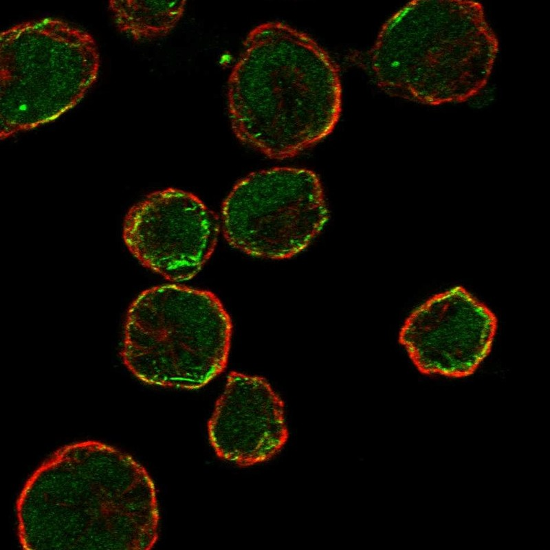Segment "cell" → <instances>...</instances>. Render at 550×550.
<instances>
[{
  "label": "cell",
  "instance_id": "cell-4",
  "mask_svg": "<svg viewBox=\"0 0 550 550\" xmlns=\"http://www.w3.org/2000/svg\"><path fill=\"white\" fill-rule=\"evenodd\" d=\"M329 219L316 173L275 167L238 182L223 203L220 222L232 247L252 256L280 260L305 250Z\"/></svg>",
  "mask_w": 550,
  "mask_h": 550
},
{
  "label": "cell",
  "instance_id": "cell-6",
  "mask_svg": "<svg viewBox=\"0 0 550 550\" xmlns=\"http://www.w3.org/2000/svg\"><path fill=\"white\" fill-rule=\"evenodd\" d=\"M217 456L239 467L267 461L287 443L285 404L263 377L232 371L207 424Z\"/></svg>",
  "mask_w": 550,
  "mask_h": 550
},
{
  "label": "cell",
  "instance_id": "cell-3",
  "mask_svg": "<svg viewBox=\"0 0 550 550\" xmlns=\"http://www.w3.org/2000/svg\"><path fill=\"white\" fill-rule=\"evenodd\" d=\"M232 330L229 314L212 292L159 285L129 307L121 357L146 384L198 389L225 369Z\"/></svg>",
  "mask_w": 550,
  "mask_h": 550
},
{
  "label": "cell",
  "instance_id": "cell-1",
  "mask_svg": "<svg viewBox=\"0 0 550 550\" xmlns=\"http://www.w3.org/2000/svg\"><path fill=\"white\" fill-rule=\"evenodd\" d=\"M232 130L275 160L293 157L329 135L342 111L338 65L309 35L280 21L246 36L227 85Z\"/></svg>",
  "mask_w": 550,
  "mask_h": 550
},
{
  "label": "cell",
  "instance_id": "cell-5",
  "mask_svg": "<svg viewBox=\"0 0 550 550\" xmlns=\"http://www.w3.org/2000/svg\"><path fill=\"white\" fill-rule=\"evenodd\" d=\"M221 222L194 194L173 188L153 192L132 206L122 228L129 252L166 279L193 278L212 255Z\"/></svg>",
  "mask_w": 550,
  "mask_h": 550
},
{
  "label": "cell",
  "instance_id": "cell-7",
  "mask_svg": "<svg viewBox=\"0 0 550 550\" xmlns=\"http://www.w3.org/2000/svg\"><path fill=\"white\" fill-rule=\"evenodd\" d=\"M122 30L137 39L167 35L176 26L186 8L185 1H125Z\"/></svg>",
  "mask_w": 550,
  "mask_h": 550
},
{
  "label": "cell",
  "instance_id": "cell-2",
  "mask_svg": "<svg viewBox=\"0 0 550 550\" xmlns=\"http://www.w3.org/2000/svg\"><path fill=\"white\" fill-rule=\"evenodd\" d=\"M497 52L480 3L415 1L385 22L371 49L351 59L387 94L438 105L477 94Z\"/></svg>",
  "mask_w": 550,
  "mask_h": 550
}]
</instances>
